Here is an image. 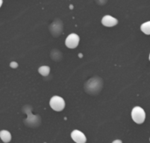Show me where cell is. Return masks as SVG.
<instances>
[{"instance_id":"obj_2","label":"cell","mask_w":150,"mask_h":143,"mask_svg":"<svg viewBox=\"0 0 150 143\" xmlns=\"http://www.w3.org/2000/svg\"><path fill=\"white\" fill-rule=\"evenodd\" d=\"M101 87H102V81L99 78H92L86 84L85 89L89 93H95L99 91Z\"/></svg>"},{"instance_id":"obj_8","label":"cell","mask_w":150,"mask_h":143,"mask_svg":"<svg viewBox=\"0 0 150 143\" xmlns=\"http://www.w3.org/2000/svg\"><path fill=\"white\" fill-rule=\"evenodd\" d=\"M141 30L147 35H150V21L145 22L141 25Z\"/></svg>"},{"instance_id":"obj_4","label":"cell","mask_w":150,"mask_h":143,"mask_svg":"<svg viewBox=\"0 0 150 143\" xmlns=\"http://www.w3.org/2000/svg\"><path fill=\"white\" fill-rule=\"evenodd\" d=\"M79 40H80V39H79V36H78L77 34H76V33H71V34H69V35L67 37V39H66V40H65V44H66V46H67L69 48L73 49V48H76V47L78 46Z\"/></svg>"},{"instance_id":"obj_3","label":"cell","mask_w":150,"mask_h":143,"mask_svg":"<svg viewBox=\"0 0 150 143\" xmlns=\"http://www.w3.org/2000/svg\"><path fill=\"white\" fill-rule=\"evenodd\" d=\"M49 105L54 111L61 112L65 107V101L62 98H61L59 96H54L51 98Z\"/></svg>"},{"instance_id":"obj_11","label":"cell","mask_w":150,"mask_h":143,"mask_svg":"<svg viewBox=\"0 0 150 143\" xmlns=\"http://www.w3.org/2000/svg\"><path fill=\"white\" fill-rule=\"evenodd\" d=\"M112 143H122V142L120 141V140H116V141H114V142H112Z\"/></svg>"},{"instance_id":"obj_6","label":"cell","mask_w":150,"mask_h":143,"mask_svg":"<svg viewBox=\"0 0 150 143\" xmlns=\"http://www.w3.org/2000/svg\"><path fill=\"white\" fill-rule=\"evenodd\" d=\"M102 24L105 26L112 27V26H114V25H116L118 24V20H117V18H113V17H112L110 15H105L102 18Z\"/></svg>"},{"instance_id":"obj_9","label":"cell","mask_w":150,"mask_h":143,"mask_svg":"<svg viewBox=\"0 0 150 143\" xmlns=\"http://www.w3.org/2000/svg\"><path fill=\"white\" fill-rule=\"evenodd\" d=\"M39 73L43 76H47L50 73V68L48 66H41L39 68Z\"/></svg>"},{"instance_id":"obj_10","label":"cell","mask_w":150,"mask_h":143,"mask_svg":"<svg viewBox=\"0 0 150 143\" xmlns=\"http://www.w3.org/2000/svg\"><path fill=\"white\" fill-rule=\"evenodd\" d=\"M11 67L12 69H16V68L18 67V63L15 62H11Z\"/></svg>"},{"instance_id":"obj_1","label":"cell","mask_w":150,"mask_h":143,"mask_svg":"<svg viewBox=\"0 0 150 143\" xmlns=\"http://www.w3.org/2000/svg\"><path fill=\"white\" fill-rule=\"evenodd\" d=\"M132 119L137 124H142L146 119V113L144 110L140 106H135L132 110Z\"/></svg>"},{"instance_id":"obj_12","label":"cell","mask_w":150,"mask_h":143,"mask_svg":"<svg viewBox=\"0 0 150 143\" xmlns=\"http://www.w3.org/2000/svg\"><path fill=\"white\" fill-rule=\"evenodd\" d=\"M149 60H150V55H149Z\"/></svg>"},{"instance_id":"obj_7","label":"cell","mask_w":150,"mask_h":143,"mask_svg":"<svg viewBox=\"0 0 150 143\" xmlns=\"http://www.w3.org/2000/svg\"><path fill=\"white\" fill-rule=\"evenodd\" d=\"M0 138L4 143H8L11 140V135L10 132H8L7 130H2L0 132Z\"/></svg>"},{"instance_id":"obj_5","label":"cell","mask_w":150,"mask_h":143,"mask_svg":"<svg viewBox=\"0 0 150 143\" xmlns=\"http://www.w3.org/2000/svg\"><path fill=\"white\" fill-rule=\"evenodd\" d=\"M71 138L76 143H86V136L79 130H74L71 133Z\"/></svg>"}]
</instances>
